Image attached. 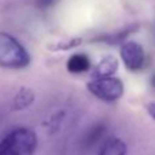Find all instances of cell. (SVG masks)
Segmentation results:
<instances>
[{
	"label": "cell",
	"instance_id": "10",
	"mask_svg": "<svg viewBox=\"0 0 155 155\" xmlns=\"http://www.w3.org/2000/svg\"><path fill=\"white\" fill-rule=\"evenodd\" d=\"M147 112H148V114L155 120V102H150V104L147 105Z\"/></svg>",
	"mask_w": 155,
	"mask_h": 155
},
{
	"label": "cell",
	"instance_id": "11",
	"mask_svg": "<svg viewBox=\"0 0 155 155\" xmlns=\"http://www.w3.org/2000/svg\"><path fill=\"white\" fill-rule=\"evenodd\" d=\"M52 0H40L38 2V7H46V5H51Z\"/></svg>",
	"mask_w": 155,
	"mask_h": 155
},
{
	"label": "cell",
	"instance_id": "7",
	"mask_svg": "<svg viewBox=\"0 0 155 155\" xmlns=\"http://www.w3.org/2000/svg\"><path fill=\"white\" fill-rule=\"evenodd\" d=\"M34 91L29 87H21L12 99V109L14 110H23L29 107L34 102Z\"/></svg>",
	"mask_w": 155,
	"mask_h": 155
},
{
	"label": "cell",
	"instance_id": "12",
	"mask_svg": "<svg viewBox=\"0 0 155 155\" xmlns=\"http://www.w3.org/2000/svg\"><path fill=\"white\" fill-rule=\"evenodd\" d=\"M151 86L155 88V74L153 75V78H151Z\"/></svg>",
	"mask_w": 155,
	"mask_h": 155
},
{
	"label": "cell",
	"instance_id": "3",
	"mask_svg": "<svg viewBox=\"0 0 155 155\" xmlns=\"http://www.w3.org/2000/svg\"><path fill=\"white\" fill-rule=\"evenodd\" d=\"M87 90L101 101L116 102L123 97L124 86L117 78H94L91 82L87 83Z\"/></svg>",
	"mask_w": 155,
	"mask_h": 155
},
{
	"label": "cell",
	"instance_id": "1",
	"mask_svg": "<svg viewBox=\"0 0 155 155\" xmlns=\"http://www.w3.org/2000/svg\"><path fill=\"white\" fill-rule=\"evenodd\" d=\"M37 135L29 128H16L0 140V155H33Z\"/></svg>",
	"mask_w": 155,
	"mask_h": 155
},
{
	"label": "cell",
	"instance_id": "6",
	"mask_svg": "<svg viewBox=\"0 0 155 155\" xmlns=\"http://www.w3.org/2000/svg\"><path fill=\"white\" fill-rule=\"evenodd\" d=\"M98 155H127V144L120 137L110 136L105 140Z\"/></svg>",
	"mask_w": 155,
	"mask_h": 155
},
{
	"label": "cell",
	"instance_id": "5",
	"mask_svg": "<svg viewBox=\"0 0 155 155\" xmlns=\"http://www.w3.org/2000/svg\"><path fill=\"white\" fill-rule=\"evenodd\" d=\"M118 68V60L109 54L99 60V63L93 68V78H106L112 76Z\"/></svg>",
	"mask_w": 155,
	"mask_h": 155
},
{
	"label": "cell",
	"instance_id": "8",
	"mask_svg": "<svg viewBox=\"0 0 155 155\" xmlns=\"http://www.w3.org/2000/svg\"><path fill=\"white\" fill-rule=\"evenodd\" d=\"M67 70L71 74H83L90 70V59L84 53H75L68 59Z\"/></svg>",
	"mask_w": 155,
	"mask_h": 155
},
{
	"label": "cell",
	"instance_id": "2",
	"mask_svg": "<svg viewBox=\"0 0 155 155\" xmlns=\"http://www.w3.org/2000/svg\"><path fill=\"white\" fill-rule=\"evenodd\" d=\"M30 64V54L11 34L0 31V67L21 70Z\"/></svg>",
	"mask_w": 155,
	"mask_h": 155
},
{
	"label": "cell",
	"instance_id": "9",
	"mask_svg": "<svg viewBox=\"0 0 155 155\" xmlns=\"http://www.w3.org/2000/svg\"><path fill=\"white\" fill-rule=\"evenodd\" d=\"M105 132H106V125L105 124H97V125H94L84 135V137H83V146H84V148H91L94 144H97L99 142V139L105 135Z\"/></svg>",
	"mask_w": 155,
	"mask_h": 155
},
{
	"label": "cell",
	"instance_id": "4",
	"mask_svg": "<svg viewBox=\"0 0 155 155\" xmlns=\"http://www.w3.org/2000/svg\"><path fill=\"white\" fill-rule=\"evenodd\" d=\"M120 56L124 61V65L132 72H137L144 67V49L140 44L135 42V41H127L121 45Z\"/></svg>",
	"mask_w": 155,
	"mask_h": 155
}]
</instances>
